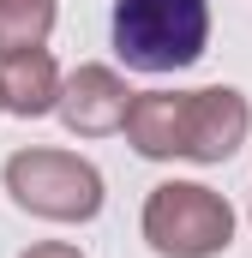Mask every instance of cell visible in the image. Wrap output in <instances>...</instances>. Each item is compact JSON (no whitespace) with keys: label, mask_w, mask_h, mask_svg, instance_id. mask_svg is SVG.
Wrapping results in <instances>:
<instances>
[{"label":"cell","mask_w":252,"mask_h":258,"mask_svg":"<svg viewBox=\"0 0 252 258\" xmlns=\"http://www.w3.org/2000/svg\"><path fill=\"white\" fill-rule=\"evenodd\" d=\"M138 228H144V246L156 258H216L234 240V210L204 180H162L144 198Z\"/></svg>","instance_id":"cell-2"},{"label":"cell","mask_w":252,"mask_h":258,"mask_svg":"<svg viewBox=\"0 0 252 258\" xmlns=\"http://www.w3.org/2000/svg\"><path fill=\"white\" fill-rule=\"evenodd\" d=\"M120 132L144 162H186V90H132Z\"/></svg>","instance_id":"cell-6"},{"label":"cell","mask_w":252,"mask_h":258,"mask_svg":"<svg viewBox=\"0 0 252 258\" xmlns=\"http://www.w3.org/2000/svg\"><path fill=\"white\" fill-rule=\"evenodd\" d=\"M54 30V0H0V54L42 48Z\"/></svg>","instance_id":"cell-8"},{"label":"cell","mask_w":252,"mask_h":258,"mask_svg":"<svg viewBox=\"0 0 252 258\" xmlns=\"http://www.w3.org/2000/svg\"><path fill=\"white\" fill-rule=\"evenodd\" d=\"M210 42V0H114V54L132 72H186Z\"/></svg>","instance_id":"cell-1"},{"label":"cell","mask_w":252,"mask_h":258,"mask_svg":"<svg viewBox=\"0 0 252 258\" xmlns=\"http://www.w3.org/2000/svg\"><path fill=\"white\" fill-rule=\"evenodd\" d=\"M252 132V102L234 84L186 90V162H228Z\"/></svg>","instance_id":"cell-5"},{"label":"cell","mask_w":252,"mask_h":258,"mask_svg":"<svg viewBox=\"0 0 252 258\" xmlns=\"http://www.w3.org/2000/svg\"><path fill=\"white\" fill-rule=\"evenodd\" d=\"M18 258H84L78 246H66V240H36L30 252H18Z\"/></svg>","instance_id":"cell-9"},{"label":"cell","mask_w":252,"mask_h":258,"mask_svg":"<svg viewBox=\"0 0 252 258\" xmlns=\"http://www.w3.org/2000/svg\"><path fill=\"white\" fill-rule=\"evenodd\" d=\"M54 96H60V66L48 48L0 54V114L42 120V114H54Z\"/></svg>","instance_id":"cell-7"},{"label":"cell","mask_w":252,"mask_h":258,"mask_svg":"<svg viewBox=\"0 0 252 258\" xmlns=\"http://www.w3.org/2000/svg\"><path fill=\"white\" fill-rule=\"evenodd\" d=\"M126 108H132V90H126L120 72L102 66V60L72 66L60 78V96H54V114L66 120L72 138H108V132H120Z\"/></svg>","instance_id":"cell-4"},{"label":"cell","mask_w":252,"mask_h":258,"mask_svg":"<svg viewBox=\"0 0 252 258\" xmlns=\"http://www.w3.org/2000/svg\"><path fill=\"white\" fill-rule=\"evenodd\" d=\"M0 180H6V198L18 210H30L42 222H90L102 210L96 162H84L72 150H42V144L36 150H12Z\"/></svg>","instance_id":"cell-3"}]
</instances>
